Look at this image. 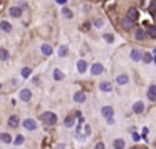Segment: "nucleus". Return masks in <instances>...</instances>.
Segmentation results:
<instances>
[{"label": "nucleus", "instance_id": "nucleus-14", "mask_svg": "<svg viewBox=\"0 0 156 149\" xmlns=\"http://www.w3.org/2000/svg\"><path fill=\"white\" fill-rule=\"evenodd\" d=\"M133 111H134L136 114H141L143 111H144V104H143L141 101L134 102V106H133Z\"/></svg>", "mask_w": 156, "mask_h": 149}, {"label": "nucleus", "instance_id": "nucleus-42", "mask_svg": "<svg viewBox=\"0 0 156 149\" xmlns=\"http://www.w3.org/2000/svg\"><path fill=\"white\" fill-rule=\"evenodd\" d=\"M139 2H143V0H139Z\"/></svg>", "mask_w": 156, "mask_h": 149}, {"label": "nucleus", "instance_id": "nucleus-21", "mask_svg": "<svg viewBox=\"0 0 156 149\" xmlns=\"http://www.w3.org/2000/svg\"><path fill=\"white\" fill-rule=\"evenodd\" d=\"M124 144H126V142L122 141V139H116V141L113 142V146H114V149H124Z\"/></svg>", "mask_w": 156, "mask_h": 149}, {"label": "nucleus", "instance_id": "nucleus-10", "mask_svg": "<svg viewBox=\"0 0 156 149\" xmlns=\"http://www.w3.org/2000/svg\"><path fill=\"white\" fill-rule=\"evenodd\" d=\"M74 101H76V102H86V92L77 91V92L74 94Z\"/></svg>", "mask_w": 156, "mask_h": 149}, {"label": "nucleus", "instance_id": "nucleus-5", "mask_svg": "<svg viewBox=\"0 0 156 149\" xmlns=\"http://www.w3.org/2000/svg\"><path fill=\"white\" fill-rule=\"evenodd\" d=\"M143 54H144V52H141L139 49H133V50H131V59L134 62H139V61H143Z\"/></svg>", "mask_w": 156, "mask_h": 149}, {"label": "nucleus", "instance_id": "nucleus-39", "mask_svg": "<svg viewBox=\"0 0 156 149\" xmlns=\"http://www.w3.org/2000/svg\"><path fill=\"white\" fill-rule=\"evenodd\" d=\"M0 89H2V84H0Z\"/></svg>", "mask_w": 156, "mask_h": 149}, {"label": "nucleus", "instance_id": "nucleus-17", "mask_svg": "<svg viewBox=\"0 0 156 149\" xmlns=\"http://www.w3.org/2000/svg\"><path fill=\"white\" fill-rule=\"evenodd\" d=\"M77 70H79L81 74H84V72L87 70V62H86V61H79V62H77Z\"/></svg>", "mask_w": 156, "mask_h": 149}, {"label": "nucleus", "instance_id": "nucleus-24", "mask_svg": "<svg viewBox=\"0 0 156 149\" xmlns=\"http://www.w3.org/2000/svg\"><path fill=\"white\" fill-rule=\"evenodd\" d=\"M62 14H64V17H66V19H72V17H74L72 10H71V8H67V7L62 8Z\"/></svg>", "mask_w": 156, "mask_h": 149}, {"label": "nucleus", "instance_id": "nucleus-35", "mask_svg": "<svg viewBox=\"0 0 156 149\" xmlns=\"http://www.w3.org/2000/svg\"><path fill=\"white\" fill-rule=\"evenodd\" d=\"M82 29H84V30H89V29H91V22H86V24L82 25Z\"/></svg>", "mask_w": 156, "mask_h": 149}, {"label": "nucleus", "instance_id": "nucleus-33", "mask_svg": "<svg viewBox=\"0 0 156 149\" xmlns=\"http://www.w3.org/2000/svg\"><path fill=\"white\" fill-rule=\"evenodd\" d=\"M15 144H17V146H20V144H22V142H24V136H20V134H19V136H17V137H15Z\"/></svg>", "mask_w": 156, "mask_h": 149}, {"label": "nucleus", "instance_id": "nucleus-26", "mask_svg": "<svg viewBox=\"0 0 156 149\" xmlns=\"http://www.w3.org/2000/svg\"><path fill=\"white\" fill-rule=\"evenodd\" d=\"M8 57V50H5V49H0V61H7Z\"/></svg>", "mask_w": 156, "mask_h": 149}, {"label": "nucleus", "instance_id": "nucleus-27", "mask_svg": "<svg viewBox=\"0 0 156 149\" xmlns=\"http://www.w3.org/2000/svg\"><path fill=\"white\" fill-rule=\"evenodd\" d=\"M148 35L151 37V39H156V25H151V27H148Z\"/></svg>", "mask_w": 156, "mask_h": 149}, {"label": "nucleus", "instance_id": "nucleus-13", "mask_svg": "<svg viewBox=\"0 0 156 149\" xmlns=\"http://www.w3.org/2000/svg\"><path fill=\"white\" fill-rule=\"evenodd\" d=\"M116 82H118L119 86H124V84H128V82H129V77L126 74H121V75H118V77H116Z\"/></svg>", "mask_w": 156, "mask_h": 149}, {"label": "nucleus", "instance_id": "nucleus-7", "mask_svg": "<svg viewBox=\"0 0 156 149\" xmlns=\"http://www.w3.org/2000/svg\"><path fill=\"white\" fill-rule=\"evenodd\" d=\"M8 14H10V17H14V19H19L22 15V10H20V7H10L8 8Z\"/></svg>", "mask_w": 156, "mask_h": 149}, {"label": "nucleus", "instance_id": "nucleus-34", "mask_svg": "<svg viewBox=\"0 0 156 149\" xmlns=\"http://www.w3.org/2000/svg\"><path fill=\"white\" fill-rule=\"evenodd\" d=\"M82 131H84V134L86 136H91V126H89V124H86V126L82 127Z\"/></svg>", "mask_w": 156, "mask_h": 149}, {"label": "nucleus", "instance_id": "nucleus-36", "mask_svg": "<svg viewBox=\"0 0 156 149\" xmlns=\"http://www.w3.org/2000/svg\"><path fill=\"white\" fill-rule=\"evenodd\" d=\"M94 149H104V144H102V142H97L94 146Z\"/></svg>", "mask_w": 156, "mask_h": 149}, {"label": "nucleus", "instance_id": "nucleus-41", "mask_svg": "<svg viewBox=\"0 0 156 149\" xmlns=\"http://www.w3.org/2000/svg\"><path fill=\"white\" fill-rule=\"evenodd\" d=\"M155 146H156V141H155Z\"/></svg>", "mask_w": 156, "mask_h": 149}, {"label": "nucleus", "instance_id": "nucleus-20", "mask_svg": "<svg viewBox=\"0 0 156 149\" xmlns=\"http://www.w3.org/2000/svg\"><path fill=\"white\" fill-rule=\"evenodd\" d=\"M134 39H136V40H144V39H146V37H144V30L138 29V30H136V34H134Z\"/></svg>", "mask_w": 156, "mask_h": 149}, {"label": "nucleus", "instance_id": "nucleus-4", "mask_svg": "<svg viewBox=\"0 0 156 149\" xmlns=\"http://www.w3.org/2000/svg\"><path fill=\"white\" fill-rule=\"evenodd\" d=\"M126 17H128V19H131V20H138V19H139V10H138V8H134V7H131L128 10V14H126Z\"/></svg>", "mask_w": 156, "mask_h": 149}, {"label": "nucleus", "instance_id": "nucleus-38", "mask_svg": "<svg viewBox=\"0 0 156 149\" xmlns=\"http://www.w3.org/2000/svg\"><path fill=\"white\" fill-rule=\"evenodd\" d=\"M57 3H61V5H64V3H66V0H57Z\"/></svg>", "mask_w": 156, "mask_h": 149}, {"label": "nucleus", "instance_id": "nucleus-32", "mask_svg": "<svg viewBox=\"0 0 156 149\" xmlns=\"http://www.w3.org/2000/svg\"><path fill=\"white\" fill-rule=\"evenodd\" d=\"M102 37H104V40H106V42H113V40H114V35H113V34H104Z\"/></svg>", "mask_w": 156, "mask_h": 149}, {"label": "nucleus", "instance_id": "nucleus-11", "mask_svg": "<svg viewBox=\"0 0 156 149\" xmlns=\"http://www.w3.org/2000/svg\"><path fill=\"white\" fill-rule=\"evenodd\" d=\"M0 29H2L3 32H12V24L8 20H2L0 22Z\"/></svg>", "mask_w": 156, "mask_h": 149}, {"label": "nucleus", "instance_id": "nucleus-9", "mask_svg": "<svg viewBox=\"0 0 156 149\" xmlns=\"http://www.w3.org/2000/svg\"><path fill=\"white\" fill-rule=\"evenodd\" d=\"M99 91H102V92H111V91H113V84H111V82H101V84H99Z\"/></svg>", "mask_w": 156, "mask_h": 149}, {"label": "nucleus", "instance_id": "nucleus-31", "mask_svg": "<svg viewBox=\"0 0 156 149\" xmlns=\"http://www.w3.org/2000/svg\"><path fill=\"white\" fill-rule=\"evenodd\" d=\"M102 25H104V20H102V19H96V20H94V27L101 29Z\"/></svg>", "mask_w": 156, "mask_h": 149}, {"label": "nucleus", "instance_id": "nucleus-1", "mask_svg": "<svg viewBox=\"0 0 156 149\" xmlns=\"http://www.w3.org/2000/svg\"><path fill=\"white\" fill-rule=\"evenodd\" d=\"M42 121H44V124H47V126H55V122H57V116H55L54 112L47 111V112H44V114H42Z\"/></svg>", "mask_w": 156, "mask_h": 149}, {"label": "nucleus", "instance_id": "nucleus-18", "mask_svg": "<svg viewBox=\"0 0 156 149\" xmlns=\"http://www.w3.org/2000/svg\"><path fill=\"white\" fill-rule=\"evenodd\" d=\"M41 50H42V54H44V55H50L52 52H54V50H52V47H50L49 44H42Z\"/></svg>", "mask_w": 156, "mask_h": 149}, {"label": "nucleus", "instance_id": "nucleus-40", "mask_svg": "<svg viewBox=\"0 0 156 149\" xmlns=\"http://www.w3.org/2000/svg\"><path fill=\"white\" fill-rule=\"evenodd\" d=\"M133 149H138V148H133Z\"/></svg>", "mask_w": 156, "mask_h": 149}, {"label": "nucleus", "instance_id": "nucleus-30", "mask_svg": "<svg viewBox=\"0 0 156 149\" xmlns=\"http://www.w3.org/2000/svg\"><path fill=\"white\" fill-rule=\"evenodd\" d=\"M30 74H32V70H30L29 67H24V69H22V77H29Z\"/></svg>", "mask_w": 156, "mask_h": 149}, {"label": "nucleus", "instance_id": "nucleus-28", "mask_svg": "<svg viewBox=\"0 0 156 149\" xmlns=\"http://www.w3.org/2000/svg\"><path fill=\"white\" fill-rule=\"evenodd\" d=\"M151 61H153V55L149 54V52H144V54H143V62H144V64H149Z\"/></svg>", "mask_w": 156, "mask_h": 149}, {"label": "nucleus", "instance_id": "nucleus-22", "mask_svg": "<svg viewBox=\"0 0 156 149\" xmlns=\"http://www.w3.org/2000/svg\"><path fill=\"white\" fill-rule=\"evenodd\" d=\"M54 79L55 81H62L64 79V72L59 70V69H54Z\"/></svg>", "mask_w": 156, "mask_h": 149}, {"label": "nucleus", "instance_id": "nucleus-2", "mask_svg": "<svg viewBox=\"0 0 156 149\" xmlns=\"http://www.w3.org/2000/svg\"><path fill=\"white\" fill-rule=\"evenodd\" d=\"M101 116L106 117V119H111V117L114 116V109L111 107V106H104V107L101 109Z\"/></svg>", "mask_w": 156, "mask_h": 149}, {"label": "nucleus", "instance_id": "nucleus-29", "mask_svg": "<svg viewBox=\"0 0 156 149\" xmlns=\"http://www.w3.org/2000/svg\"><path fill=\"white\" fill-rule=\"evenodd\" d=\"M149 12H151V14L156 17V0H153V2L149 3Z\"/></svg>", "mask_w": 156, "mask_h": 149}, {"label": "nucleus", "instance_id": "nucleus-25", "mask_svg": "<svg viewBox=\"0 0 156 149\" xmlns=\"http://www.w3.org/2000/svg\"><path fill=\"white\" fill-rule=\"evenodd\" d=\"M67 52H69L67 45H61V47H59V57H66Z\"/></svg>", "mask_w": 156, "mask_h": 149}, {"label": "nucleus", "instance_id": "nucleus-19", "mask_svg": "<svg viewBox=\"0 0 156 149\" xmlns=\"http://www.w3.org/2000/svg\"><path fill=\"white\" fill-rule=\"evenodd\" d=\"M148 97L151 101H156V86H149L148 89Z\"/></svg>", "mask_w": 156, "mask_h": 149}, {"label": "nucleus", "instance_id": "nucleus-8", "mask_svg": "<svg viewBox=\"0 0 156 149\" xmlns=\"http://www.w3.org/2000/svg\"><path fill=\"white\" fill-rule=\"evenodd\" d=\"M134 27V20H131V19H122V29L124 30H131V29Z\"/></svg>", "mask_w": 156, "mask_h": 149}, {"label": "nucleus", "instance_id": "nucleus-23", "mask_svg": "<svg viewBox=\"0 0 156 149\" xmlns=\"http://www.w3.org/2000/svg\"><path fill=\"white\" fill-rule=\"evenodd\" d=\"M0 139H2V142H5V144H10V142H12V137H10V134H7V132L0 134Z\"/></svg>", "mask_w": 156, "mask_h": 149}, {"label": "nucleus", "instance_id": "nucleus-3", "mask_svg": "<svg viewBox=\"0 0 156 149\" xmlns=\"http://www.w3.org/2000/svg\"><path fill=\"white\" fill-rule=\"evenodd\" d=\"M19 97H20V101H24V102L30 101V99H32V91H29V89H22L20 94H19Z\"/></svg>", "mask_w": 156, "mask_h": 149}, {"label": "nucleus", "instance_id": "nucleus-16", "mask_svg": "<svg viewBox=\"0 0 156 149\" xmlns=\"http://www.w3.org/2000/svg\"><path fill=\"white\" fill-rule=\"evenodd\" d=\"M64 126H66V127H74L76 126V117H72V116L66 117V119H64Z\"/></svg>", "mask_w": 156, "mask_h": 149}, {"label": "nucleus", "instance_id": "nucleus-15", "mask_svg": "<svg viewBox=\"0 0 156 149\" xmlns=\"http://www.w3.org/2000/svg\"><path fill=\"white\" fill-rule=\"evenodd\" d=\"M91 72H92V75H99L102 74V65L97 62V64H92V69H91Z\"/></svg>", "mask_w": 156, "mask_h": 149}, {"label": "nucleus", "instance_id": "nucleus-6", "mask_svg": "<svg viewBox=\"0 0 156 149\" xmlns=\"http://www.w3.org/2000/svg\"><path fill=\"white\" fill-rule=\"evenodd\" d=\"M24 127L27 129V131H35L37 129V122L34 119H25L24 121Z\"/></svg>", "mask_w": 156, "mask_h": 149}, {"label": "nucleus", "instance_id": "nucleus-37", "mask_svg": "<svg viewBox=\"0 0 156 149\" xmlns=\"http://www.w3.org/2000/svg\"><path fill=\"white\" fill-rule=\"evenodd\" d=\"M91 10V5H84V12H89Z\"/></svg>", "mask_w": 156, "mask_h": 149}, {"label": "nucleus", "instance_id": "nucleus-12", "mask_svg": "<svg viewBox=\"0 0 156 149\" xmlns=\"http://www.w3.org/2000/svg\"><path fill=\"white\" fill-rule=\"evenodd\" d=\"M19 116H10V117H8V126H10V127H19Z\"/></svg>", "mask_w": 156, "mask_h": 149}]
</instances>
